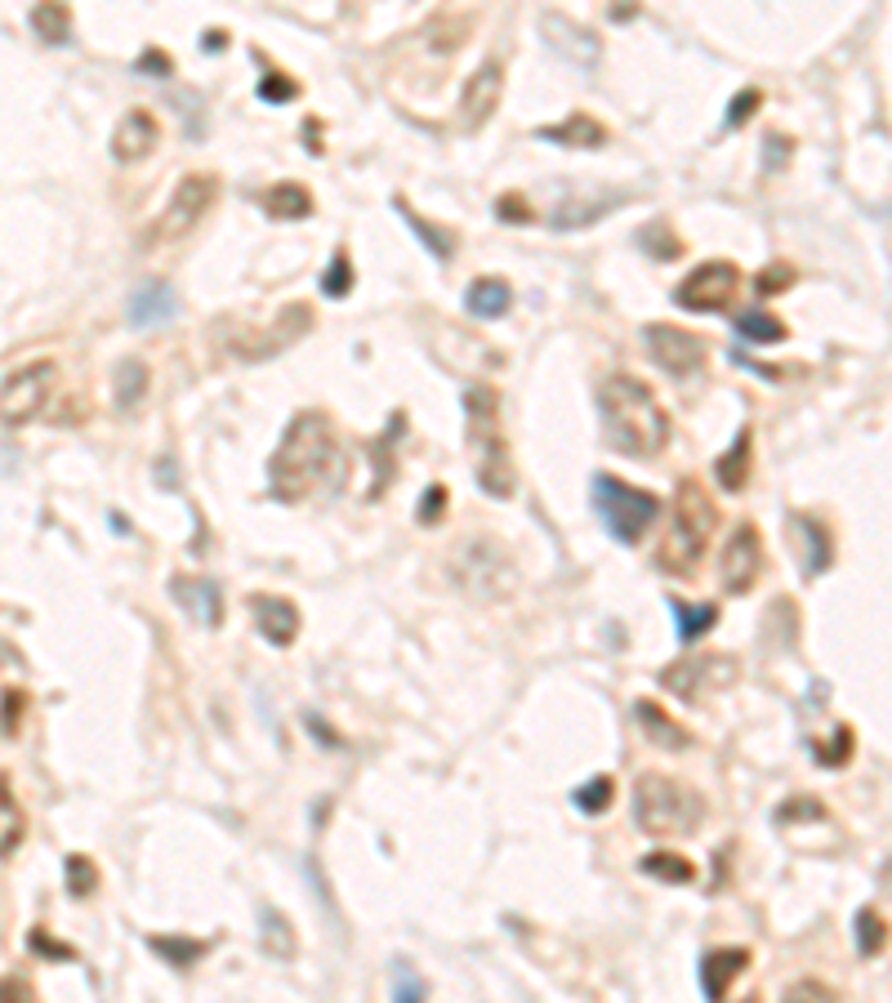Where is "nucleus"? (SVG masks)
<instances>
[{"label": "nucleus", "instance_id": "obj_1", "mask_svg": "<svg viewBox=\"0 0 892 1003\" xmlns=\"http://www.w3.org/2000/svg\"><path fill=\"white\" fill-rule=\"evenodd\" d=\"M340 465H344V456H340L330 419L321 410H304L286 424L277 451L268 460V495L277 504H304L326 482H334V478L344 482Z\"/></svg>", "mask_w": 892, "mask_h": 1003}, {"label": "nucleus", "instance_id": "obj_2", "mask_svg": "<svg viewBox=\"0 0 892 1003\" xmlns=\"http://www.w3.org/2000/svg\"><path fill=\"white\" fill-rule=\"evenodd\" d=\"M598 415H603V437L612 451L651 460L669 441V415L660 410L656 393L638 375H607L598 388Z\"/></svg>", "mask_w": 892, "mask_h": 1003}, {"label": "nucleus", "instance_id": "obj_3", "mask_svg": "<svg viewBox=\"0 0 892 1003\" xmlns=\"http://www.w3.org/2000/svg\"><path fill=\"white\" fill-rule=\"evenodd\" d=\"M719 526V509L714 500L697 487V482H679V495H675V513H669V531L656 548V567L665 576H697L701 567V557L710 548V535Z\"/></svg>", "mask_w": 892, "mask_h": 1003}, {"label": "nucleus", "instance_id": "obj_4", "mask_svg": "<svg viewBox=\"0 0 892 1003\" xmlns=\"http://www.w3.org/2000/svg\"><path fill=\"white\" fill-rule=\"evenodd\" d=\"M634 821L643 834H656V839H683V834H697L701 821H705V799L697 790H688L683 780L675 776H638L634 786Z\"/></svg>", "mask_w": 892, "mask_h": 1003}, {"label": "nucleus", "instance_id": "obj_5", "mask_svg": "<svg viewBox=\"0 0 892 1003\" xmlns=\"http://www.w3.org/2000/svg\"><path fill=\"white\" fill-rule=\"evenodd\" d=\"M594 513L612 531V540L638 544L651 531V522L660 517V500L651 491H643V487H629V482H620L612 473H598L594 478Z\"/></svg>", "mask_w": 892, "mask_h": 1003}, {"label": "nucleus", "instance_id": "obj_6", "mask_svg": "<svg viewBox=\"0 0 892 1003\" xmlns=\"http://www.w3.org/2000/svg\"><path fill=\"white\" fill-rule=\"evenodd\" d=\"M214 196H219V179H214V174H183V179H179V188H174V196L166 201L161 218H157L152 228L144 233V250L183 242V237L197 228V223L210 214Z\"/></svg>", "mask_w": 892, "mask_h": 1003}, {"label": "nucleus", "instance_id": "obj_7", "mask_svg": "<svg viewBox=\"0 0 892 1003\" xmlns=\"http://www.w3.org/2000/svg\"><path fill=\"white\" fill-rule=\"evenodd\" d=\"M54 384H59V366L50 358H36V362L19 366L6 384H0V419H6L10 428L32 424L36 415H45V406L54 397Z\"/></svg>", "mask_w": 892, "mask_h": 1003}, {"label": "nucleus", "instance_id": "obj_8", "mask_svg": "<svg viewBox=\"0 0 892 1003\" xmlns=\"http://www.w3.org/2000/svg\"><path fill=\"white\" fill-rule=\"evenodd\" d=\"M736 286H741V268L728 264V259H710V264H701L697 273H688L679 281L675 303L688 308V312H723L732 303Z\"/></svg>", "mask_w": 892, "mask_h": 1003}, {"label": "nucleus", "instance_id": "obj_9", "mask_svg": "<svg viewBox=\"0 0 892 1003\" xmlns=\"http://www.w3.org/2000/svg\"><path fill=\"white\" fill-rule=\"evenodd\" d=\"M732 679H736L732 655H697V660H675L660 669V687H669L683 701H705L710 692L728 687Z\"/></svg>", "mask_w": 892, "mask_h": 1003}, {"label": "nucleus", "instance_id": "obj_10", "mask_svg": "<svg viewBox=\"0 0 892 1003\" xmlns=\"http://www.w3.org/2000/svg\"><path fill=\"white\" fill-rule=\"evenodd\" d=\"M474 419V441L482 446L478 456V487L491 495V500H509L518 491V469H513V456H509V441L496 433V415H487V424L478 415Z\"/></svg>", "mask_w": 892, "mask_h": 1003}, {"label": "nucleus", "instance_id": "obj_11", "mask_svg": "<svg viewBox=\"0 0 892 1003\" xmlns=\"http://www.w3.org/2000/svg\"><path fill=\"white\" fill-rule=\"evenodd\" d=\"M643 344L651 349V362L675 380H688L705 366V340H697V334H688L679 326H647Z\"/></svg>", "mask_w": 892, "mask_h": 1003}, {"label": "nucleus", "instance_id": "obj_12", "mask_svg": "<svg viewBox=\"0 0 892 1003\" xmlns=\"http://www.w3.org/2000/svg\"><path fill=\"white\" fill-rule=\"evenodd\" d=\"M308 326H312V308L308 303H286L273 330H259V334H246V340H233V358H242V362L277 358L282 349H290L299 340V334H308Z\"/></svg>", "mask_w": 892, "mask_h": 1003}, {"label": "nucleus", "instance_id": "obj_13", "mask_svg": "<svg viewBox=\"0 0 892 1003\" xmlns=\"http://www.w3.org/2000/svg\"><path fill=\"white\" fill-rule=\"evenodd\" d=\"M758 576H763V540H758L754 522H741L723 548V589L741 598L758 585Z\"/></svg>", "mask_w": 892, "mask_h": 1003}, {"label": "nucleus", "instance_id": "obj_14", "mask_svg": "<svg viewBox=\"0 0 892 1003\" xmlns=\"http://www.w3.org/2000/svg\"><path fill=\"white\" fill-rule=\"evenodd\" d=\"M500 94H505V67L500 63H482L469 81H465V94H460V126L474 135L482 130L496 107H500Z\"/></svg>", "mask_w": 892, "mask_h": 1003}, {"label": "nucleus", "instance_id": "obj_15", "mask_svg": "<svg viewBox=\"0 0 892 1003\" xmlns=\"http://www.w3.org/2000/svg\"><path fill=\"white\" fill-rule=\"evenodd\" d=\"M170 598H174L192 620H201L205 629H219V625H223V589H219L210 576H174V580H170Z\"/></svg>", "mask_w": 892, "mask_h": 1003}, {"label": "nucleus", "instance_id": "obj_16", "mask_svg": "<svg viewBox=\"0 0 892 1003\" xmlns=\"http://www.w3.org/2000/svg\"><path fill=\"white\" fill-rule=\"evenodd\" d=\"M157 143H161L157 117H152V111H144V107H135V111H126V121L117 126V135H112V157H117L121 166H135V161L152 157Z\"/></svg>", "mask_w": 892, "mask_h": 1003}, {"label": "nucleus", "instance_id": "obj_17", "mask_svg": "<svg viewBox=\"0 0 892 1003\" xmlns=\"http://www.w3.org/2000/svg\"><path fill=\"white\" fill-rule=\"evenodd\" d=\"M251 616L259 625V633L273 642V647H290L299 638V607L290 598H277V594H251Z\"/></svg>", "mask_w": 892, "mask_h": 1003}, {"label": "nucleus", "instance_id": "obj_18", "mask_svg": "<svg viewBox=\"0 0 892 1003\" xmlns=\"http://www.w3.org/2000/svg\"><path fill=\"white\" fill-rule=\"evenodd\" d=\"M126 317H130V326H139V330L161 326V321H174V317H179V295H174L166 281H144V286L130 290Z\"/></svg>", "mask_w": 892, "mask_h": 1003}, {"label": "nucleus", "instance_id": "obj_19", "mask_svg": "<svg viewBox=\"0 0 892 1003\" xmlns=\"http://www.w3.org/2000/svg\"><path fill=\"white\" fill-rule=\"evenodd\" d=\"M750 968V950L745 946H723V950H710L701 963H697V977H701V994L714 1003V999H723L728 990H732V981L741 977Z\"/></svg>", "mask_w": 892, "mask_h": 1003}, {"label": "nucleus", "instance_id": "obj_20", "mask_svg": "<svg viewBox=\"0 0 892 1003\" xmlns=\"http://www.w3.org/2000/svg\"><path fill=\"white\" fill-rule=\"evenodd\" d=\"M634 718H638V727L647 732L651 745H660V749H669V754H688V749H692V732L679 727L656 701H634Z\"/></svg>", "mask_w": 892, "mask_h": 1003}, {"label": "nucleus", "instance_id": "obj_21", "mask_svg": "<svg viewBox=\"0 0 892 1003\" xmlns=\"http://www.w3.org/2000/svg\"><path fill=\"white\" fill-rule=\"evenodd\" d=\"M535 139H544V143H563V148H603V143H607V130H603L594 117H585V111H572L563 126H540Z\"/></svg>", "mask_w": 892, "mask_h": 1003}, {"label": "nucleus", "instance_id": "obj_22", "mask_svg": "<svg viewBox=\"0 0 892 1003\" xmlns=\"http://www.w3.org/2000/svg\"><path fill=\"white\" fill-rule=\"evenodd\" d=\"M23 839H28V817H23L19 799H14L10 776L0 771V861H10Z\"/></svg>", "mask_w": 892, "mask_h": 1003}, {"label": "nucleus", "instance_id": "obj_23", "mask_svg": "<svg viewBox=\"0 0 892 1003\" xmlns=\"http://www.w3.org/2000/svg\"><path fill=\"white\" fill-rule=\"evenodd\" d=\"M669 616H675V629H679V642H683V647H697V642L719 625V607H710V602L669 598Z\"/></svg>", "mask_w": 892, "mask_h": 1003}, {"label": "nucleus", "instance_id": "obj_24", "mask_svg": "<svg viewBox=\"0 0 892 1003\" xmlns=\"http://www.w3.org/2000/svg\"><path fill=\"white\" fill-rule=\"evenodd\" d=\"M509 303H513V290H509L505 277H478V281L469 286V295H465V308H469L474 317H482V321L505 317Z\"/></svg>", "mask_w": 892, "mask_h": 1003}, {"label": "nucleus", "instance_id": "obj_25", "mask_svg": "<svg viewBox=\"0 0 892 1003\" xmlns=\"http://www.w3.org/2000/svg\"><path fill=\"white\" fill-rule=\"evenodd\" d=\"M214 941H197V937H148V950L161 954V963H170L174 972H192Z\"/></svg>", "mask_w": 892, "mask_h": 1003}, {"label": "nucleus", "instance_id": "obj_26", "mask_svg": "<svg viewBox=\"0 0 892 1003\" xmlns=\"http://www.w3.org/2000/svg\"><path fill=\"white\" fill-rule=\"evenodd\" d=\"M393 205H397V214L406 218V228H411V233H415V237L424 242V250H428L433 259H452V255H456V237H452V233H442V228H433V223H428V218H424L420 210H411V205H406L402 196H393Z\"/></svg>", "mask_w": 892, "mask_h": 1003}, {"label": "nucleus", "instance_id": "obj_27", "mask_svg": "<svg viewBox=\"0 0 892 1003\" xmlns=\"http://www.w3.org/2000/svg\"><path fill=\"white\" fill-rule=\"evenodd\" d=\"M259 941H264V950H268L273 959H282V963H290V959H295V950H299L290 919H286L282 910H268V906L259 910Z\"/></svg>", "mask_w": 892, "mask_h": 1003}, {"label": "nucleus", "instance_id": "obj_28", "mask_svg": "<svg viewBox=\"0 0 892 1003\" xmlns=\"http://www.w3.org/2000/svg\"><path fill=\"white\" fill-rule=\"evenodd\" d=\"M544 28H549V41L563 50V54H572L581 67H590V63H598V41L594 36H585L576 23H567V19H544Z\"/></svg>", "mask_w": 892, "mask_h": 1003}, {"label": "nucleus", "instance_id": "obj_29", "mask_svg": "<svg viewBox=\"0 0 892 1003\" xmlns=\"http://www.w3.org/2000/svg\"><path fill=\"white\" fill-rule=\"evenodd\" d=\"M795 526H799V535H804V544H808V563H804V576H821V572H830V563H835V544H830V531H826L817 517H795Z\"/></svg>", "mask_w": 892, "mask_h": 1003}, {"label": "nucleus", "instance_id": "obj_30", "mask_svg": "<svg viewBox=\"0 0 892 1003\" xmlns=\"http://www.w3.org/2000/svg\"><path fill=\"white\" fill-rule=\"evenodd\" d=\"M32 32L50 45H67L72 41V14L63 0H41V6L32 10Z\"/></svg>", "mask_w": 892, "mask_h": 1003}, {"label": "nucleus", "instance_id": "obj_31", "mask_svg": "<svg viewBox=\"0 0 892 1003\" xmlns=\"http://www.w3.org/2000/svg\"><path fill=\"white\" fill-rule=\"evenodd\" d=\"M714 478H719L723 491H741V487H745V478H750V428H741V433H736V446L719 456Z\"/></svg>", "mask_w": 892, "mask_h": 1003}, {"label": "nucleus", "instance_id": "obj_32", "mask_svg": "<svg viewBox=\"0 0 892 1003\" xmlns=\"http://www.w3.org/2000/svg\"><path fill=\"white\" fill-rule=\"evenodd\" d=\"M264 210L273 218H308L312 214V196L299 183H277V188L264 192Z\"/></svg>", "mask_w": 892, "mask_h": 1003}, {"label": "nucleus", "instance_id": "obj_33", "mask_svg": "<svg viewBox=\"0 0 892 1003\" xmlns=\"http://www.w3.org/2000/svg\"><path fill=\"white\" fill-rule=\"evenodd\" d=\"M852 937H857V954H861V959L883 954V946H888V924H883V915H879L874 906L857 910V919H852Z\"/></svg>", "mask_w": 892, "mask_h": 1003}, {"label": "nucleus", "instance_id": "obj_34", "mask_svg": "<svg viewBox=\"0 0 892 1003\" xmlns=\"http://www.w3.org/2000/svg\"><path fill=\"white\" fill-rule=\"evenodd\" d=\"M736 334L750 344H786V321L772 317V312H741L736 317Z\"/></svg>", "mask_w": 892, "mask_h": 1003}, {"label": "nucleus", "instance_id": "obj_35", "mask_svg": "<svg viewBox=\"0 0 892 1003\" xmlns=\"http://www.w3.org/2000/svg\"><path fill=\"white\" fill-rule=\"evenodd\" d=\"M144 393H148V366L139 358H126L117 366V406L121 410H139Z\"/></svg>", "mask_w": 892, "mask_h": 1003}, {"label": "nucleus", "instance_id": "obj_36", "mask_svg": "<svg viewBox=\"0 0 892 1003\" xmlns=\"http://www.w3.org/2000/svg\"><path fill=\"white\" fill-rule=\"evenodd\" d=\"M638 865H643V874L665 878V883H692L697 878V865L688 856H679V852H647Z\"/></svg>", "mask_w": 892, "mask_h": 1003}, {"label": "nucleus", "instance_id": "obj_37", "mask_svg": "<svg viewBox=\"0 0 892 1003\" xmlns=\"http://www.w3.org/2000/svg\"><path fill=\"white\" fill-rule=\"evenodd\" d=\"M651 259H679L683 255V242L675 237V228H669L665 218H651L647 228H638V237H634Z\"/></svg>", "mask_w": 892, "mask_h": 1003}, {"label": "nucleus", "instance_id": "obj_38", "mask_svg": "<svg viewBox=\"0 0 892 1003\" xmlns=\"http://www.w3.org/2000/svg\"><path fill=\"white\" fill-rule=\"evenodd\" d=\"M772 821H776L781 830L804 825V821H826V803H821V799H813V794H795V799H786V803H776Z\"/></svg>", "mask_w": 892, "mask_h": 1003}, {"label": "nucleus", "instance_id": "obj_39", "mask_svg": "<svg viewBox=\"0 0 892 1003\" xmlns=\"http://www.w3.org/2000/svg\"><path fill=\"white\" fill-rule=\"evenodd\" d=\"M612 799H616L612 776H594V780H585V786L572 794V803H576L585 817H603V812L612 808Z\"/></svg>", "mask_w": 892, "mask_h": 1003}, {"label": "nucleus", "instance_id": "obj_40", "mask_svg": "<svg viewBox=\"0 0 892 1003\" xmlns=\"http://www.w3.org/2000/svg\"><path fill=\"white\" fill-rule=\"evenodd\" d=\"M63 874H67V892H72L76 901H85L89 892L98 887V869H94V861L81 856V852H72V856L63 861Z\"/></svg>", "mask_w": 892, "mask_h": 1003}, {"label": "nucleus", "instance_id": "obj_41", "mask_svg": "<svg viewBox=\"0 0 892 1003\" xmlns=\"http://www.w3.org/2000/svg\"><path fill=\"white\" fill-rule=\"evenodd\" d=\"M852 745H857L852 727H835L830 740H813V758H817L821 767H843V762L852 758Z\"/></svg>", "mask_w": 892, "mask_h": 1003}, {"label": "nucleus", "instance_id": "obj_42", "mask_svg": "<svg viewBox=\"0 0 892 1003\" xmlns=\"http://www.w3.org/2000/svg\"><path fill=\"white\" fill-rule=\"evenodd\" d=\"M349 290H353V259L340 250V255L330 259L326 277H321V295H326V299H344Z\"/></svg>", "mask_w": 892, "mask_h": 1003}, {"label": "nucleus", "instance_id": "obj_43", "mask_svg": "<svg viewBox=\"0 0 892 1003\" xmlns=\"http://www.w3.org/2000/svg\"><path fill=\"white\" fill-rule=\"evenodd\" d=\"M424 994H428V985L420 981V972H415L406 959H397V963H393V999L411 1003V999H424Z\"/></svg>", "mask_w": 892, "mask_h": 1003}, {"label": "nucleus", "instance_id": "obj_44", "mask_svg": "<svg viewBox=\"0 0 892 1003\" xmlns=\"http://www.w3.org/2000/svg\"><path fill=\"white\" fill-rule=\"evenodd\" d=\"M23 709H28V696H23L19 687H6V696H0V732H6V736H19Z\"/></svg>", "mask_w": 892, "mask_h": 1003}, {"label": "nucleus", "instance_id": "obj_45", "mask_svg": "<svg viewBox=\"0 0 892 1003\" xmlns=\"http://www.w3.org/2000/svg\"><path fill=\"white\" fill-rule=\"evenodd\" d=\"M795 286V268L790 264H772V268H763L758 277H754V290L767 299V295H781V290H790Z\"/></svg>", "mask_w": 892, "mask_h": 1003}, {"label": "nucleus", "instance_id": "obj_46", "mask_svg": "<svg viewBox=\"0 0 892 1003\" xmlns=\"http://www.w3.org/2000/svg\"><path fill=\"white\" fill-rule=\"evenodd\" d=\"M758 103H763V94L758 89H741L736 98H732V107H728V130H741L754 111H758Z\"/></svg>", "mask_w": 892, "mask_h": 1003}, {"label": "nucleus", "instance_id": "obj_47", "mask_svg": "<svg viewBox=\"0 0 892 1003\" xmlns=\"http://www.w3.org/2000/svg\"><path fill=\"white\" fill-rule=\"evenodd\" d=\"M299 94V85L290 81V76H282V72H268L264 81H259V98L264 103H290Z\"/></svg>", "mask_w": 892, "mask_h": 1003}, {"label": "nucleus", "instance_id": "obj_48", "mask_svg": "<svg viewBox=\"0 0 892 1003\" xmlns=\"http://www.w3.org/2000/svg\"><path fill=\"white\" fill-rule=\"evenodd\" d=\"M135 72H139V76H161V81H166V76L174 72V58H170L166 50L152 45V50H144V54L135 58Z\"/></svg>", "mask_w": 892, "mask_h": 1003}, {"label": "nucleus", "instance_id": "obj_49", "mask_svg": "<svg viewBox=\"0 0 892 1003\" xmlns=\"http://www.w3.org/2000/svg\"><path fill=\"white\" fill-rule=\"evenodd\" d=\"M446 500H452V495H446V487H428L424 500H420V526H433L446 513Z\"/></svg>", "mask_w": 892, "mask_h": 1003}, {"label": "nucleus", "instance_id": "obj_50", "mask_svg": "<svg viewBox=\"0 0 892 1003\" xmlns=\"http://www.w3.org/2000/svg\"><path fill=\"white\" fill-rule=\"evenodd\" d=\"M28 946H32L36 954H45V959H76V946H67V941H54V937H45L41 928L28 937Z\"/></svg>", "mask_w": 892, "mask_h": 1003}, {"label": "nucleus", "instance_id": "obj_51", "mask_svg": "<svg viewBox=\"0 0 892 1003\" xmlns=\"http://www.w3.org/2000/svg\"><path fill=\"white\" fill-rule=\"evenodd\" d=\"M496 214H500V223H531L527 201H522V196H513V192H505V196L496 201Z\"/></svg>", "mask_w": 892, "mask_h": 1003}, {"label": "nucleus", "instance_id": "obj_52", "mask_svg": "<svg viewBox=\"0 0 892 1003\" xmlns=\"http://www.w3.org/2000/svg\"><path fill=\"white\" fill-rule=\"evenodd\" d=\"M804 994H813V999H839V990H830L821 981H799V985L786 990V999H804Z\"/></svg>", "mask_w": 892, "mask_h": 1003}, {"label": "nucleus", "instance_id": "obj_53", "mask_svg": "<svg viewBox=\"0 0 892 1003\" xmlns=\"http://www.w3.org/2000/svg\"><path fill=\"white\" fill-rule=\"evenodd\" d=\"M304 727H308V732H312V736H317L326 749H340V736H334V732H330V727H326L317 714H304Z\"/></svg>", "mask_w": 892, "mask_h": 1003}, {"label": "nucleus", "instance_id": "obj_54", "mask_svg": "<svg viewBox=\"0 0 892 1003\" xmlns=\"http://www.w3.org/2000/svg\"><path fill=\"white\" fill-rule=\"evenodd\" d=\"M6 999H32V985L23 977H0V1003Z\"/></svg>", "mask_w": 892, "mask_h": 1003}, {"label": "nucleus", "instance_id": "obj_55", "mask_svg": "<svg viewBox=\"0 0 892 1003\" xmlns=\"http://www.w3.org/2000/svg\"><path fill=\"white\" fill-rule=\"evenodd\" d=\"M157 487H166V491H174V487H179V469H174V460H161V465H157Z\"/></svg>", "mask_w": 892, "mask_h": 1003}, {"label": "nucleus", "instance_id": "obj_56", "mask_svg": "<svg viewBox=\"0 0 892 1003\" xmlns=\"http://www.w3.org/2000/svg\"><path fill=\"white\" fill-rule=\"evenodd\" d=\"M767 143H772V170H776L781 161L790 157V139H781V135H776V139H767Z\"/></svg>", "mask_w": 892, "mask_h": 1003}, {"label": "nucleus", "instance_id": "obj_57", "mask_svg": "<svg viewBox=\"0 0 892 1003\" xmlns=\"http://www.w3.org/2000/svg\"><path fill=\"white\" fill-rule=\"evenodd\" d=\"M223 45H229V36H223V32H205V50H210V54L223 50Z\"/></svg>", "mask_w": 892, "mask_h": 1003}]
</instances>
